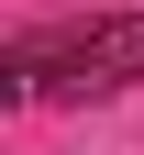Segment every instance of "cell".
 Returning a JSON list of instances; mask_svg holds the SVG:
<instances>
[{"label": "cell", "mask_w": 144, "mask_h": 155, "mask_svg": "<svg viewBox=\"0 0 144 155\" xmlns=\"http://www.w3.org/2000/svg\"><path fill=\"white\" fill-rule=\"evenodd\" d=\"M144 67V11L133 22H55L0 45V100H33V89H122Z\"/></svg>", "instance_id": "6da1fadb"}]
</instances>
